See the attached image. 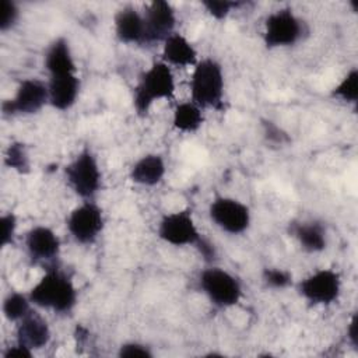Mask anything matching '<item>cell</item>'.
<instances>
[{
	"label": "cell",
	"instance_id": "12",
	"mask_svg": "<svg viewBox=\"0 0 358 358\" xmlns=\"http://www.w3.org/2000/svg\"><path fill=\"white\" fill-rule=\"evenodd\" d=\"M145 28V42H164L172 35L176 25V14L173 7L165 0H155L150 3L143 14Z\"/></svg>",
	"mask_w": 358,
	"mask_h": 358
},
{
	"label": "cell",
	"instance_id": "5",
	"mask_svg": "<svg viewBox=\"0 0 358 358\" xmlns=\"http://www.w3.org/2000/svg\"><path fill=\"white\" fill-rule=\"evenodd\" d=\"M199 287L217 308H229L239 302L242 287L239 280L224 268L211 266L199 275Z\"/></svg>",
	"mask_w": 358,
	"mask_h": 358
},
{
	"label": "cell",
	"instance_id": "23",
	"mask_svg": "<svg viewBox=\"0 0 358 358\" xmlns=\"http://www.w3.org/2000/svg\"><path fill=\"white\" fill-rule=\"evenodd\" d=\"M4 164L7 168L14 169L15 172L21 175H27L31 171L29 157L27 152V148L22 143H11L4 154Z\"/></svg>",
	"mask_w": 358,
	"mask_h": 358
},
{
	"label": "cell",
	"instance_id": "26",
	"mask_svg": "<svg viewBox=\"0 0 358 358\" xmlns=\"http://www.w3.org/2000/svg\"><path fill=\"white\" fill-rule=\"evenodd\" d=\"M262 278L267 287L274 289H284L292 282V274L289 271L273 267L264 268L262 273Z\"/></svg>",
	"mask_w": 358,
	"mask_h": 358
},
{
	"label": "cell",
	"instance_id": "31",
	"mask_svg": "<svg viewBox=\"0 0 358 358\" xmlns=\"http://www.w3.org/2000/svg\"><path fill=\"white\" fill-rule=\"evenodd\" d=\"M194 246L199 250L200 256L204 259V262H207V263L215 262V259H217V249H215L214 243L208 238H204L201 235Z\"/></svg>",
	"mask_w": 358,
	"mask_h": 358
},
{
	"label": "cell",
	"instance_id": "1",
	"mask_svg": "<svg viewBox=\"0 0 358 358\" xmlns=\"http://www.w3.org/2000/svg\"><path fill=\"white\" fill-rule=\"evenodd\" d=\"M32 305L56 313H70L77 303V289L67 273L55 264L48 266L43 277L28 294Z\"/></svg>",
	"mask_w": 358,
	"mask_h": 358
},
{
	"label": "cell",
	"instance_id": "6",
	"mask_svg": "<svg viewBox=\"0 0 358 358\" xmlns=\"http://www.w3.org/2000/svg\"><path fill=\"white\" fill-rule=\"evenodd\" d=\"M303 32V21L292 8L284 7L273 11L266 18L263 41L268 49L292 46L301 41Z\"/></svg>",
	"mask_w": 358,
	"mask_h": 358
},
{
	"label": "cell",
	"instance_id": "33",
	"mask_svg": "<svg viewBox=\"0 0 358 358\" xmlns=\"http://www.w3.org/2000/svg\"><path fill=\"white\" fill-rule=\"evenodd\" d=\"M347 337H348L350 344L357 350L358 348V316H357V313H354L352 317L350 319L348 329H347Z\"/></svg>",
	"mask_w": 358,
	"mask_h": 358
},
{
	"label": "cell",
	"instance_id": "10",
	"mask_svg": "<svg viewBox=\"0 0 358 358\" xmlns=\"http://www.w3.org/2000/svg\"><path fill=\"white\" fill-rule=\"evenodd\" d=\"M299 294L312 305H330L341 292V277L331 268H320L298 284Z\"/></svg>",
	"mask_w": 358,
	"mask_h": 358
},
{
	"label": "cell",
	"instance_id": "25",
	"mask_svg": "<svg viewBox=\"0 0 358 358\" xmlns=\"http://www.w3.org/2000/svg\"><path fill=\"white\" fill-rule=\"evenodd\" d=\"M206 11L215 20H225L234 10L241 7L242 1H229V0H204L201 1Z\"/></svg>",
	"mask_w": 358,
	"mask_h": 358
},
{
	"label": "cell",
	"instance_id": "17",
	"mask_svg": "<svg viewBox=\"0 0 358 358\" xmlns=\"http://www.w3.org/2000/svg\"><path fill=\"white\" fill-rule=\"evenodd\" d=\"M43 66L49 73V77L77 73V66L66 38H57L48 46L43 57Z\"/></svg>",
	"mask_w": 358,
	"mask_h": 358
},
{
	"label": "cell",
	"instance_id": "2",
	"mask_svg": "<svg viewBox=\"0 0 358 358\" xmlns=\"http://www.w3.org/2000/svg\"><path fill=\"white\" fill-rule=\"evenodd\" d=\"M175 95V78L171 67L162 60L154 62L147 69L134 87L133 106L137 115L148 113L152 103L158 99H171Z\"/></svg>",
	"mask_w": 358,
	"mask_h": 358
},
{
	"label": "cell",
	"instance_id": "30",
	"mask_svg": "<svg viewBox=\"0 0 358 358\" xmlns=\"http://www.w3.org/2000/svg\"><path fill=\"white\" fill-rule=\"evenodd\" d=\"M263 126H264V136H266V138H267L268 141L275 143V144H285V143L289 140V137L287 136V133L282 131V130H281L277 124H274L273 122L266 120V122L263 123Z\"/></svg>",
	"mask_w": 358,
	"mask_h": 358
},
{
	"label": "cell",
	"instance_id": "14",
	"mask_svg": "<svg viewBox=\"0 0 358 358\" xmlns=\"http://www.w3.org/2000/svg\"><path fill=\"white\" fill-rule=\"evenodd\" d=\"M15 341L34 350H41L50 341V327L46 319L35 310H29L17 322Z\"/></svg>",
	"mask_w": 358,
	"mask_h": 358
},
{
	"label": "cell",
	"instance_id": "22",
	"mask_svg": "<svg viewBox=\"0 0 358 358\" xmlns=\"http://www.w3.org/2000/svg\"><path fill=\"white\" fill-rule=\"evenodd\" d=\"M31 303L28 295L13 291L3 301V315L10 322H18L31 310Z\"/></svg>",
	"mask_w": 358,
	"mask_h": 358
},
{
	"label": "cell",
	"instance_id": "19",
	"mask_svg": "<svg viewBox=\"0 0 358 358\" xmlns=\"http://www.w3.org/2000/svg\"><path fill=\"white\" fill-rule=\"evenodd\" d=\"M289 234L299 242L303 250L316 253L327 245L324 225L316 220L289 222Z\"/></svg>",
	"mask_w": 358,
	"mask_h": 358
},
{
	"label": "cell",
	"instance_id": "27",
	"mask_svg": "<svg viewBox=\"0 0 358 358\" xmlns=\"http://www.w3.org/2000/svg\"><path fill=\"white\" fill-rule=\"evenodd\" d=\"M20 18V8L13 0H1L0 3V31H10Z\"/></svg>",
	"mask_w": 358,
	"mask_h": 358
},
{
	"label": "cell",
	"instance_id": "15",
	"mask_svg": "<svg viewBox=\"0 0 358 358\" xmlns=\"http://www.w3.org/2000/svg\"><path fill=\"white\" fill-rule=\"evenodd\" d=\"M115 34L122 43H144L145 42V28L144 18L140 11L131 6L120 8L115 14Z\"/></svg>",
	"mask_w": 358,
	"mask_h": 358
},
{
	"label": "cell",
	"instance_id": "7",
	"mask_svg": "<svg viewBox=\"0 0 358 358\" xmlns=\"http://www.w3.org/2000/svg\"><path fill=\"white\" fill-rule=\"evenodd\" d=\"M67 229L73 239L81 245H92L105 227L102 208L92 200H84L67 217Z\"/></svg>",
	"mask_w": 358,
	"mask_h": 358
},
{
	"label": "cell",
	"instance_id": "20",
	"mask_svg": "<svg viewBox=\"0 0 358 358\" xmlns=\"http://www.w3.org/2000/svg\"><path fill=\"white\" fill-rule=\"evenodd\" d=\"M165 172L164 158L159 154H147L133 164L129 176L137 185L155 186L164 179Z\"/></svg>",
	"mask_w": 358,
	"mask_h": 358
},
{
	"label": "cell",
	"instance_id": "9",
	"mask_svg": "<svg viewBox=\"0 0 358 358\" xmlns=\"http://www.w3.org/2000/svg\"><path fill=\"white\" fill-rule=\"evenodd\" d=\"M208 215L211 221L222 231L238 235L245 232L250 225V210L242 201L234 197H215L210 207Z\"/></svg>",
	"mask_w": 358,
	"mask_h": 358
},
{
	"label": "cell",
	"instance_id": "24",
	"mask_svg": "<svg viewBox=\"0 0 358 358\" xmlns=\"http://www.w3.org/2000/svg\"><path fill=\"white\" fill-rule=\"evenodd\" d=\"M331 96L347 103H355L358 98V70L351 69L344 78L331 90Z\"/></svg>",
	"mask_w": 358,
	"mask_h": 358
},
{
	"label": "cell",
	"instance_id": "16",
	"mask_svg": "<svg viewBox=\"0 0 358 358\" xmlns=\"http://www.w3.org/2000/svg\"><path fill=\"white\" fill-rule=\"evenodd\" d=\"M80 78L76 74H63L49 77V105L57 110L70 109L80 94Z\"/></svg>",
	"mask_w": 358,
	"mask_h": 358
},
{
	"label": "cell",
	"instance_id": "4",
	"mask_svg": "<svg viewBox=\"0 0 358 358\" xmlns=\"http://www.w3.org/2000/svg\"><path fill=\"white\" fill-rule=\"evenodd\" d=\"M64 176L73 192L84 200H92L101 189L102 173L90 148H83L76 155L64 168Z\"/></svg>",
	"mask_w": 358,
	"mask_h": 358
},
{
	"label": "cell",
	"instance_id": "11",
	"mask_svg": "<svg viewBox=\"0 0 358 358\" xmlns=\"http://www.w3.org/2000/svg\"><path fill=\"white\" fill-rule=\"evenodd\" d=\"M158 236L169 245H196L201 234L199 232L192 211L180 210L162 217L158 225Z\"/></svg>",
	"mask_w": 358,
	"mask_h": 358
},
{
	"label": "cell",
	"instance_id": "13",
	"mask_svg": "<svg viewBox=\"0 0 358 358\" xmlns=\"http://www.w3.org/2000/svg\"><path fill=\"white\" fill-rule=\"evenodd\" d=\"M25 249L31 262L50 266L60 253V239L49 227L36 225L25 235Z\"/></svg>",
	"mask_w": 358,
	"mask_h": 358
},
{
	"label": "cell",
	"instance_id": "18",
	"mask_svg": "<svg viewBox=\"0 0 358 358\" xmlns=\"http://www.w3.org/2000/svg\"><path fill=\"white\" fill-rule=\"evenodd\" d=\"M162 62L168 66L189 67L196 66L197 52L194 46L179 32L169 35L162 45Z\"/></svg>",
	"mask_w": 358,
	"mask_h": 358
},
{
	"label": "cell",
	"instance_id": "28",
	"mask_svg": "<svg viewBox=\"0 0 358 358\" xmlns=\"http://www.w3.org/2000/svg\"><path fill=\"white\" fill-rule=\"evenodd\" d=\"M1 246L6 248L11 245L15 238L17 231V217L13 213L1 215Z\"/></svg>",
	"mask_w": 358,
	"mask_h": 358
},
{
	"label": "cell",
	"instance_id": "8",
	"mask_svg": "<svg viewBox=\"0 0 358 358\" xmlns=\"http://www.w3.org/2000/svg\"><path fill=\"white\" fill-rule=\"evenodd\" d=\"M46 103H49L48 83L39 78H25L18 84L15 95L3 102L1 109L7 116L32 115L39 112Z\"/></svg>",
	"mask_w": 358,
	"mask_h": 358
},
{
	"label": "cell",
	"instance_id": "21",
	"mask_svg": "<svg viewBox=\"0 0 358 358\" xmlns=\"http://www.w3.org/2000/svg\"><path fill=\"white\" fill-rule=\"evenodd\" d=\"M204 122V115L201 108L193 101L180 102L173 109L172 124L176 130L182 133H194L197 131Z\"/></svg>",
	"mask_w": 358,
	"mask_h": 358
},
{
	"label": "cell",
	"instance_id": "3",
	"mask_svg": "<svg viewBox=\"0 0 358 358\" xmlns=\"http://www.w3.org/2000/svg\"><path fill=\"white\" fill-rule=\"evenodd\" d=\"M224 73L222 66L211 57L196 63L190 78L192 101L200 108H222L224 98Z\"/></svg>",
	"mask_w": 358,
	"mask_h": 358
},
{
	"label": "cell",
	"instance_id": "32",
	"mask_svg": "<svg viewBox=\"0 0 358 358\" xmlns=\"http://www.w3.org/2000/svg\"><path fill=\"white\" fill-rule=\"evenodd\" d=\"M3 357L4 358H32L34 357V351L29 347L15 341V343H13L11 345H8L4 350Z\"/></svg>",
	"mask_w": 358,
	"mask_h": 358
},
{
	"label": "cell",
	"instance_id": "29",
	"mask_svg": "<svg viewBox=\"0 0 358 358\" xmlns=\"http://www.w3.org/2000/svg\"><path fill=\"white\" fill-rule=\"evenodd\" d=\"M117 355L120 358H133V357H141V358H151L152 352L151 350L140 343H124L119 347Z\"/></svg>",
	"mask_w": 358,
	"mask_h": 358
}]
</instances>
